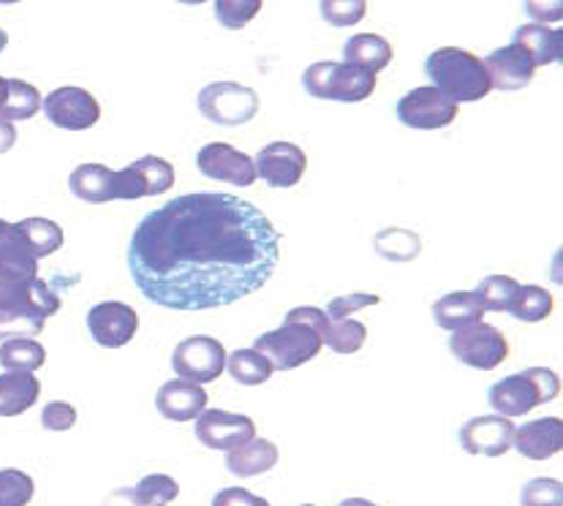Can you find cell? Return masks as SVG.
<instances>
[{
  "label": "cell",
  "mask_w": 563,
  "mask_h": 506,
  "mask_svg": "<svg viewBox=\"0 0 563 506\" xmlns=\"http://www.w3.org/2000/svg\"><path fill=\"white\" fill-rule=\"evenodd\" d=\"M175 186V166L158 155H145L125 169L114 172V199L158 197Z\"/></svg>",
  "instance_id": "cell-9"
},
{
  "label": "cell",
  "mask_w": 563,
  "mask_h": 506,
  "mask_svg": "<svg viewBox=\"0 0 563 506\" xmlns=\"http://www.w3.org/2000/svg\"><path fill=\"white\" fill-rule=\"evenodd\" d=\"M330 324L332 321L327 319L324 310L313 308V305H302V308L286 314L284 324L278 330L258 336L254 349L267 356L273 371H295V367L319 356Z\"/></svg>",
  "instance_id": "cell-2"
},
{
  "label": "cell",
  "mask_w": 563,
  "mask_h": 506,
  "mask_svg": "<svg viewBox=\"0 0 563 506\" xmlns=\"http://www.w3.org/2000/svg\"><path fill=\"white\" fill-rule=\"evenodd\" d=\"M302 506H313V504H302Z\"/></svg>",
  "instance_id": "cell-49"
},
{
  "label": "cell",
  "mask_w": 563,
  "mask_h": 506,
  "mask_svg": "<svg viewBox=\"0 0 563 506\" xmlns=\"http://www.w3.org/2000/svg\"><path fill=\"white\" fill-rule=\"evenodd\" d=\"M280 262V234L234 194H186L140 221L129 245L136 289L161 308H227L254 295Z\"/></svg>",
  "instance_id": "cell-1"
},
{
  "label": "cell",
  "mask_w": 563,
  "mask_h": 506,
  "mask_svg": "<svg viewBox=\"0 0 563 506\" xmlns=\"http://www.w3.org/2000/svg\"><path fill=\"white\" fill-rule=\"evenodd\" d=\"M88 330L93 341L103 349H120L131 343L140 330V316L125 302H99L88 314Z\"/></svg>",
  "instance_id": "cell-14"
},
{
  "label": "cell",
  "mask_w": 563,
  "mask_h": 506,
  "mask_svg": "<svg viewBox=\"0 0 563 506\" xmlns=\"http://www.w3.org/2000/svg\"><path fill=\"white\" fill-rule=\"evenodd\" d=\"M68 188L88 205H107L114 199V172L103 164H82L68 177Z\"/></svg>",
  "instance_id": "cell-24"
},
{
  "label": "cell",
  "mask_w": 563,
  "mask_h": 506,
  "mask_svg": "<svg viewBox=\"0 0 563 506\" xmlns=\"http://www.w3.org/2000/svg\"><path fill=\"white\" fill-rule=\"evenodd\" d=\"M5 44H9V36H5V31H0V52L5 50Z\"/></svg>",
  "instance_id": "cell-48"
},
{
  "label": "cell",
  "mask_w": 563,
  "mask_h": 506,
  "mask_svg": "<svg viewBox=\"0 0 563 506\" xmlns=\"http://www.w3.org/2000/svg\"><path fill=\"white\" fill-rule=\"evenodd\" d=\"M207 393L205 387L191 382H183V378H175V382H166L164 387L155 395V408L161 411V417L169 419V422H191L199 414L207 408Z\"/></svg>",
  "instance_id": "cell-20"
},
{
  "label": "cell",
  "mask_w": 563,
  "mask_h": 506,
  "mask_svg": "<svg viewBox=\"0 0 563 506\" xmlns=\"http://www.w3.org/2000/svg\"><path fill=\"white\" fill-rule=\"evenodd\" d=\"M227 371L232 373V378L243 387H258V384L269 382L273 376V365L264 354H258L256 349H238L227 356Z\"/></svg>",
  "instance_id": "cell-30"
},
{
  "label": "cell",
  "mask_w": 563,
  "mask_h": 506,
  "mask_svg": "<svg viewBox=\"0 0 563 506\" xmlns=\"http://www.w3.org/2000/svg\"><path fill=\"white\" fill-rule=\"evenodd\" d=\"M455 118L457 103H452L444 94H439L433 85L413 88L398 101V120L404 125H409V129H446L450 123H455Z\"/></svg>",
  "instance_id": "cell-11"
},
{
  "label": "cell",
  "mask_w": 563,
  "mask_h": 506,
  "mask_svg": "<svg viewBox=\"0 0 563 506\" xmlns=\"http://www.w3.org/2000/svg\"><path fill=\"white\" fill-rule=\"evenodd\" d=\"M512 447L528 460H548L563 450V422L559 417H542L520 425L512 436Z\"/></svg>",
  "instance_id": "cell-19"
},
{
  "label": "cell",
  "mask_w": 563,
  "mask_h": 506,
  "mask_svg": "<svg viewBox=\"0 0 563 506\" xmlns=\"http://www.w3.org/2000/svg\"><path fill=\"white\" fill-rule=\"evenodd\" d=\"M256 177L269 188H295L306 177L308 155L291 142H269L254 158Z\"/></svg>",
  "instance_id": "cell-13"
},
{
  "label": "cell",
  "mask_w": 563,
  "mask_h": 506,
  "mask_svg": "<svg viewBox=\"0 0 563 506\" xmlns=\"http://www.w3.org/2000/svg\"><path fill=\"white\" fill-rule=\"evenodd\" d=\"M16 229L22 232V238H25L27 249L36 258H44V256H52L57 249H63V229L57 227L55 221H49V218H25V221L16 223Z\"/></svg>",
  "instance_id": "cell-29"
},
{
  "label": "cell",
  "mask_w": 563,
  "mask_h": 506,
  "mask_svg": "<svg viewBox=\"0 0 563 506\" xmlns=\"http://www.w3.org/2000/svg\"><path fill=\"white\" fill-rule=\"evenodd\" d=\"M367 338V327L362 321L354 319H343V321H332L330 332L324 336V346H330L332 352L338 354H354L365 346Z\"/></svg>",
  "instance_id": "cell-35"
},
{
  "label": "cell",
  "mask_w": 563,
  "mask_h": 506,
  "mask_svg": "<svg viewBox=\"0 0 563 506\" xmlns=\"http://www.w3.org/2000/svg\"><path fill=\"white\" fill-rule=\"evenodd\" d=\"M258 9H262V0H218L216 16L229 31H240L254 20Z\"/></svg>",
  "instance_id": "cell-38"
},
{
  "label": "cell",
  "mask_w": 563,
  "mask_h": 506,
  "mask_svg": "<svg viewBox=\"0 0 563 506\" xmlns=\"http://www.w3.org/2000/svg\"><path fill=\"white\" fill-rule=\"evenodd\" d=\"M450 352L463 365L476 367V371H493L509 356V341L493 324L476 321V324L452 332Z\"/></svg>",
  "instance_id": "cell-8"
},
{
  "label": "cell",
  "mask_w": 563,
  "mask_h": 506,
  "mask_svg": "<svg viewBox=\"0 0 563 506\" xmlns=\"http://www.w3.org/2000/svg\"><path fill=\"white\" fill-rule=\"evenodd\" d=\"M44 362H47V349L33 338H14V341L0 343V365L5 371L33 373L44 367Z\"/></svg>",
  "instance_id": "cell-28"
},
{
  "label": "cell",
  "mask_w": 563,
  "mask_h": 506,
  "mask_svg": "<svg viewBox=\"0 0 563 506\" xmlns=\"http://www.w3.org/2000/svg\"><path fill=\"white\" fill-rule=\"evenodd\" d=\"M424 74L430 77L433 88L452 103L482 101L493 90L485 66H482V57L461 47H441L430 52Z\"/></svg>",
  "instance_id": "cell-3"
},
{
  "label": "cell",
  "mask_w": 563,
  "mask_h": 506,
  "mask_svg": "<svg viewBox=\"0 0 563 506\" xmlns=\"http://www.w3.org/2000/svg\"><path fill=\"white\" fill-rule=\"evenodd\" d=\"M561 382L559 373L548 371V367H528L522 373H512V376L501 378L498 384H493L487 400H490L493 411L498 417H526L533 408L550 404V400L559 398Z\"/></svg>",
  "instance_id": "cell-4"
},
{
  "label": "cell",
  "mask_w": 563,
  "mask_h": 506,
  "mask_svg": "<svg viewBox=\"0 0 563 506\" xmlns=\"http://www.w3.org/2000/svg\"><path fill=\"white\" fill-rule=\"evenodd\" d=\"M512 44L528 55L533 68L550 66V63L563 61V31L548 25H522L515 31Z\"/></svg>",
  "instance_id": "cell-22"
},
{
  "label": "cell",
  "mask_w": 563,
  "mask_h": 506,
  "mask_svg": "<svg viewBox=\"0 0 563 506\" xmlns=\"http://www.w3.org/2000/svg\"><path fill=\"white\" fill-rule=\"evenodd\" d=\"M197 166L205 177L221 183H234V186H254L256 183V166L254 158H249L238 147L227 145V142H210L197 155Z\"/></svg>",
  "instance_id": "cell-15"
},
{
  "label": "cell",
  "mask_w": 563,
  "mask_h": 506,
  "mask_svg": "<svg viewBox=\"0 0 563 506\" xmlns=\"http://www.w3.org/2000/svg\"><path fill=\"white\" fill-rule=\"evenodd\" d=\"M42 425L52 433H63V430H71L77 425V408L71 404H63V400H52L42 411Z\"/></svg>",
  "instance_id": "cell-42"
},
{
  "label": "cell",
  "mask_w": 563,
  "mask_h": 506,
  "mask_svg": "<svg viewBox=\"0 0 563 506\" xmlns=\"http://www.w3.org/2000/svg\"><path fill=\"white\" fill-rule=\"evenodd\" d=\"M5 96H9V79L0 77V107L5 103Z\"/></svg>",
  "instance_id": "cell-47"
},
{
  "label": "cell",
  "mask_w": 563,
  "mask_h": 506,
  "mask_svg": "<svg viewBox=\"0 0 563 506\" xmlns=\"http://www.w3.org/2000/svg\"><path fill=\"white\" fill-rule=\"evenodd\" d=\"M302 88L308 90V96L321 101L360 103L371 99L376 90V74L352 66V63L319 61L306 68Z\"/></svg>",
  "instance_id": "cell-5"
},
{
  "label": "cell",
  "mask_w": 563,
  "mask_h": 506,
  "mask_svg": "<svg viewBox=\"0 0 563 506\" xmlns=\"http://www.w3.org/2000/svg\"><path fill=\"white\" fill-rule=\"evenodd\" d=\"M44 114L52 125L66 131H85L99 123L101 107L96 96L85 88H57L42 101Z\"/></svg>",
  "instance_id": "cell-12"
},
{
  "label": "cell",
  "mask_w": 563,
  "mask_h": 506,
  "mask_svg": "<svg viewBox=\"0 0 563 506\" xmlns=\"http://www.w3.org/2000/svg\"><path fill=\"white\" fill-rule=\"evenodd\" d=\"M5 310H38L44 319L60 310V297L47 280H5L0 278V314Z\"/></svg>",
  "instance_id": "cell-17"
},
{
  "label": "cell",
  "mask_w": 563,
  "mask_h": 506,
  "mask_svg": "<svg viewBox=\"0 0 563 506\" xmlns=\"http://www.w3.org/2000/svg\"><path fill=\"white\" fill-rule=\"evenodd\" d=\"M485 66L487 79H490V88L498 90H522L533 82V63L528 61V55L522 50H517L515 44L501 47L482 61Z\"/></svg>",
  "instance_id": "cell-18"
},
{
  "label": "cell",
  "mask_w": 563,
  "mask_h": 506,
  "mask_svg": "<svg viewBox=\"0 0 563 506\" xmlns=\"http://www.w3.org/2000/svg\"><path fill=\"white\" fill-rule=\"evenodd\" d=\"M522 9L531 20H537L533 25H548V22H559L563 16V3H526Z\"/></svg>",
  "instance_id": "cell-44"
},
{
  "label": "cell",
  "mask_w": 563,
  "mask_h": 506,
  "mask_svg": "<svg viewBox=\"0 0 563 506\" xmlns=\"http://www.w3.org/2000/svg\"><path fill=\"white\" fill-rule=\"evenodd\" d=\"M227 349H223V343L218 338L194 336L175 346V352H172V371L183 382H191L202 387V384L221 378V373L227 371Z\"/></svg>",
  "instance_id": "cell-6"
},
{
  "label": "cell",
  "mask_w": 563,
  "mask_h": 506,
  "mask_svg": "<svg viewBox=\"0 0 563 506\" xmlns=\"http://www.w3.org/2000/svg\"><path fill=\"white\" fill-rule=\"evenodd\" d=\"M0 278L5 280H33L38 278V258L27 249L25 238L16 229L0 218Z\"/></svg>",
  "instance_id": "cell-21"
},
{
  "label": "cell",
  "mask_w": 563,
  "mask_h": 506,
  "mask_svg": "<svg viewBox=\"0 0 563 506\" xmlns=\"http://www.w3.org/2000/svg\"><path fill=\"white\" fill-rule=\"evenodd\" d=\"M393 44L376 33H357L343 44V63L365 68V72L378 74L393 63Z\"/></svg>",
  "instance_id": "cell-26"
},
{
  "label": "cell",
  "mask_w": 563,
  "mask_h": 506,
  "mask_svg": "<svg viewBox=\"0 0 563 506\" xmlns=\"http://www.w3.org/2000/svg\"><path fill=\"white\" fill-rule=\"evenodd\" d=\"M373 245H376V251L382 253L384 258H389V262H411V258L419 256V251H422V240L413 232H409V229L400 227H389L384 229V232H378Z\"/></svg>",
  "instance_id": "cell-32"
},
{
  "label": "cell",
  "mask_w": 563,
  "mask_h": 506,
  "mask_svg": "<svg viewBox=\"0 0 563 506\" xmlns=\"http://www.w3.org/2000/svg\"><path fill=\"white\" fill-rule=\"evenodd\" d=\"M319 9H321V16H324V22H330L332 28H352L357 25V22H362V16H365L367 11V3L365 0H324Z\"/></svg>",
  "instance_id": "cell-39"
},
{
  "label": "cell",
  "mask_w": 563,
  "mask_h": 506,
  "mask_svg": "<svg viewBox=\"0 0 563 506\" xmlns=\"http://www.w3.org/2000/svg\"><path fill=\"white\" fill-rule=\"evenodd\" d=\"M42 384L33 373L9 371L0 376V417H20L36 406Z\"/></svg>",
  "instance_id": "cell-25"
},
{
  "label": "cell",
  "mask_w": 563,
  "mask_h": 506,
  "mask_svg": "<svg viewBox=\"0 0 563 506\" xmlns=\"http://www.w3.org/2000/svg\"><path fill=\"white\" fill-rule=\"evenodd\" d=\"M522 506H563V485L559 480H531L520 493Z\"/></svg>",
  "instance_id": "cell-40"
},
{
  "label": "cell",
  "mask_w": 563,
  "mask_h": 506,
  "mask_svg": "<svg viewBox=\"0 0 563 506\" xmlns=\"http://www.w3.org/2000/svg\"><path fill=\"white\" fill-rule=\"evenodd\" d=\"M14 145H16V129H14V123H9V120L0 118V155L9 153Z\"/></svg>",
  "instance_id": "cell-45"
},
{
  "label": "cell",
  "mask_w": 563,
  "mask_h": 506,
  "mask_svg": "<svg viewBox=\"0 0 563 506\" xmlns=\"http://www.w3.org/2000/svg\"><path fill=\"white\" fill-rule=\"evenodd\" d=\"M278 447L273 444V441L267 439H251L249 444L238 447V450H232L227 455V469L232 471L234 476H243V480H249V476H258V474H267V471H273L275 465H278Z\"/></svg>",
  "instance_id": "cell-27"
},
{
  "label": "cell",
  "mask_w": 563,
  "mask_h": 506,
  "mask_svg": "<svg viewBox=\"0 0 563 506\" xmlns=\"http://www.w3.org/2000/svg\"><path fill=\"white\" fill-rule=\"evenodd\" d=\"M180 496V485L166 474H151L136 485L134 498L140 506H169Z\"/></svg>",
  "instance_id": "cell-37"
},
{
  "label": "cell",
  "mask_w": 563,
  "mask_h": 506,
  "mask_svg": "<svg viewBox=\"0 0 563 506\" xmlns=\"http://www.w3.org/2000/svg\"><path fill=\"white\" fill-rule=\"evenodd\" d=\"M338 506H378V504L367 502V498H346V502H341Z\"/></svg>",
  "instance_id": "cell-46"
},
{
  "label": "cell",
  "mask_w": 563,
  "mask_h": 506,
  "mask_svg": "<svg viewBox=\"0 0 563 506\" xmlns=\"http://www.w3.org/2000/svg\"><path fill=\"white\" fill-rule=\"evenodd\" d=\"M482 316H485V308L474 292H450L433 305L435 324L450 332L476 324V321H482Z\"/></svg>",
  "instance_id": "cell-23"
},
{
  "label": "cell",
  "mask_w": 563,
  "mask_h": 506,
  "mask_svg": "<svg viewBox=\"0 0 563 506\" xmlns=\"http://www.w3.org/2000/svg\"><path fill=\"white\" fill-rule=\"evenodd\" d=\"M509 314H512L517 321L537 324V321H544L553 314V295H550L548 289H542V286H520Z\"/></svg>",
  "instance_id": "cell-33"
},
{
  "label": "cell",
  "mask_w": 563,
  "mask_h": 506,
  "mask_svg": "<svg viewBox=\"0 0 563 506\" xmlns=\"http://www.w3.org/2000/svg\"><path fill=\"white\" fill-rule=\"evenodd\" d=\"M197 107L210 123L243 125L258 114V96L240 82H212L202 88Z\"/></svg>",
  "instance_id": "cell-7"
},
{
  "label": "cell",
  "mask_w": 563,
  "mask_h": 506,
  "mask_svg": "<svg viewBox=\"0 0 563 506\" xmlns=\"http://www.w3.org/2000/svg\"><path fill=\"white\" fill-rule=\"evenodd\" d=\"M38 109H42V94L31 82L9 79V96H5V103L0 107V118L9 120V123L11 120H31L36 118Z\"/></svg>",
  "instance_id": "cell-31"
},
{
  "label": "cell",
  "mask_w": 563,
  "mask_h": 506,
  "mask_svg": "<svg viewBox=\"0 0 563 506\" xmlns=\"http://www.w3.org/2000/svg\"><path fill=\"white\" fill-rule=\"evenodd\" d=\"M517 292H520V284L509 275H487L479 286L474 289V295L479 297L482 308L496 310V314H509L512 308Z\"/></svg>",
  "instance_id": "cell-34"
},
{
  "label": "cell",
  "mask_w": 563,
  "mask_h": 506,
  "mask_svg": "<svg viewBox=\"0 0 563 506\" xmlns=\"http://www.w3.org/2000/svg\"><path fill=\"white\" fill-rule=\"evenodd\" d=\"M382 302V297L378 295H367V292H352V295H343V297H335L330 305H327V319L330 321H343L349 319L352 314H357L362 308H371V305H378Z\"/></svg>",
  "instance_id": "cell-41"
},
{
  "label": "cell",
  "mask_w": 563,
  "mask_h": 506,
  "mask_svg": "<svg viewBox=\"0 0 563 506\" xmlns=\"http://www.w3.org/2000/svg\"><path fill=\"white\" fill-rule=\"evenodd\" d=\"M212 506H269V502H264L256 493L245 491V487H227V491L216 493Z\"/></svg>",
  "instance_id": "cell-43"
},
{
  "label": "cell",
  "mask_w": 563,
  "mask_h": 506,
  "mask_svg": "<svg viewBox=\"0 0 563 506\" xmlns=\"http://www.w3.org/2000/svg\"><path fill=\"white\" fill-rule=\"evenodd\" d=\"M194 433H197L199 444H205L207 450L232 452L238 447L249 444L251 439H256V422L251 417H245V414L221 411V408H210L207 411L205 408L197 417Z\"/></svg>",
  "instance_id": "cell-10"
},
{
  "label": "cell",
  "mask_w": 563,
  "mask_h": 506,
  "mask_svg": "<svg viewBox=\"0 0 563 506\" xmlns=\"http://www.w3.org/2000/svg\"><path fill=\"white\" fill-rule=\"evenodd\" d=\"M33 476L20 469L0 471V506H27L33 502Z\"/></svg>",
  "instance_id": "cell-36"
},
{
  "label": "cell",
  "mask_w": 563,
  "mask_h": 506,
  "mask_svg": "<svg viewBox=\"0 0 563 506\" xmlns=\"http://www.w3.org/2000/svg\"><path fill=\"white\" fill-rule=\"evenodd\" d=\"M512 436L515 425L507 417H474L461 428V447L468 455H482V458H501L512 450Z\"/></svg>",
  "instance_id": "cell-16"
}]
</instances>
